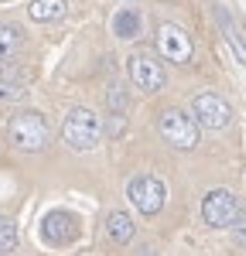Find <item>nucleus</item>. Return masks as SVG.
I'll list each match as a JSON object with an SVG mask.
<instances>
[{
	"mask_svg": "<svg viewBox=\"0 0 246 256\" xmlns=\"http://www.w3.org/2000/svg\"><path fill=\"white\" fill-rule=\"evenodd\" d=\"M65 10H68V4H65V0H34V4L28 7L31 20H38V24L62 20V18H65Z\"/></svg>",
	"mask_w": 246,
	"mask_h": 256,
	"instance_id": "13",
	"label": "nucleus"
},
{
	"mask_svg": "<svg viewBox=\"0 0 246 256\" xmlns=\"http://www.w3.org/2000/svg\"><path fill=\"white\" fill-rule=\"evenodd\" d=\"M192 116L198 126H208V130H226L229 123H232V110H229V102L222 96H216V92H202V96H195L192 102Z\"/></svg>",
	"mask_w": 246,
	"mask_h": 256,
	"instance_id": "8",
	"label": "nucleus"
},
{
	"mask_svg": "<svg viewBox=\"0 0 246 256\" xmlns=\"http://www.w3.org/2000/svg\"><path fill=\"white\" fill-rule=\"evenodd\" d=\"M219 24H222V34H226V41L232 44L236 58L246 65V44H243V38H240V31H236V24L229 20V10H226V7H219Z\"/></svg>",
	"mask_w": 246,
	"mask_h": 256,
	"instance_id": "14",
	"label": "nucleus"
},
{
	"mask_svg": "<svg viewBox=\"0 0 246 256\" xmlns=\"http://www.w3.org/2000/svg\"><path fill=\"white\" fill-rule=\"evenodd\" d=\"M24 52V31L18 24H0V62H14Z\"/></svg>",
	"mask_w": 246,
	"mask_h": 256,
	"instance_id": "9",
	"label": "nucleus"
},
{
	"mask_svg": "<svg viewBox=\"0 0 246 256\" xmlns=\"http://www.w3.org/2000/svg\"><path fill=\"white\" fill-rule=\"evenodd\" d=\"M229 229H232V242L246 250V212H240V216H236V222H232Z\"/></svg>",
	"mask_w": 246,
	"mask_h": 256,
	"instance_id": "16",
	"label": "nucleus"
},
{
	"mask_svg": "<svg viewBox=\"0 0 246 256\" xmlns=\"http://www.w3.org/2000/svg\"><path fill=\"white\" fill-rule=\"evenodd\" d=\"M158 130L174 150H195L198 147V123L184 110H164L158 120Z\"/></svg>",
	"mask_w": 246,
	"mask_h": 256,
	"instance_id": "3",
	"label": "nucleus"
},
{
	"mask_svg": "<svg viewBox=\"0 0 246 256\" xmlns=\"http://www.w3.org/2000/svg\"><path fill=\"white\" fill-rule=\"evenodd\" d=\"M240 216V202L232 192H226V188H216V192H208L202 202V218L205 226H212V229H229L232 222Z\"/></svg>",
	"mask_w": 246,
	"mask_h": 256,
	"instance_id": "5",
	"label": "nucleus"
},
{
	"mask_svg": "<svg viewBox=\"0 0 246 256\" xmlns=\"http://www.w3.org/2000/svg\"><path fill=\"white\" fill-rule=\"evenodd\" d=\"M154 44H158V55H161V58L178 62V65L192 62V55H195L192 38L184 34L178 24H161V28H158V34H154Z\"/></svg>",
	"mask_w": 246,
	"mask_h": 256,
	"instance_id": "6",
	"label": "nucleus"
},
{
	"mask_svg": "<svg viewBox=\"0 0 246 256\" xmlns=\"http://www.w3.org/2000/svg\"><path fill=\"white\" fill-rule=\"evenodd\" d=\"M126 198L134 202V208H140V216H158L168 202V188L161 178L154 174H137L126 184Z\"/></svg>",
	"mask_w": 246,
	"mask_h": 256,
	"instance_id": "4",
	"label": "nucleus"
},
{
	"mask_svg": "<svg viewBox=\"0 0 246 256\" xmlns=\"http://www.w3.org/2000/svg\"><path fill=\"white\" fill-rule=\"evenodd\" d=\"M126 72H130V82H134L140 92H161L164 82H168L164 65L154 58V55H144V52L126 62Z\"/></svg>",
	"mask_w": 246,
	"mask_h": 256,
	"instance_id": "7",
	"label": "nucleus"
},
{
	"mask_svg": "<svg viewBox=\"0 0 246 256\" xmlns=\"http://www.w3.org/2000/svg\"><path fill=\"white\" fill-rule=\"evenodd\" d=\"M62 140L72 147V150H96L102 140V120L92 113V110H72L65 116V126H62Z\"/></svg>",
	"mask_w": 246,
	"mask_h": 256,
	"instance_id": "1",
	"label": "nucleus"
},
{
	"mask_svg": "<svg viewBox=\"0 0 246 256\" xmlns=\"http://www.w3.org/2000/svg\"><path fill=\"white\" fill-rule=\"evenodd\" d=\"M140 256H158V250H144V253Z\"/></svg>",
	"mask_w": 246,
	"mask_h": 256,
	"instance_id": "18",
	"label": "nucleus"
},
{
	"mask_svg": "<svg viewBox=\"0 0 246 256\" xmlns=\"http://www.w3.org/2000/svg\"><path fill=\"white\" fill-rule=\"evenodd\" d=\"M140 28H144V20L137 10H116L113 14V34L120 41H134L140 34Z\"/></svg>",
	"mask_w": 246,
	"mask_h": 256,
	"instance_id": "11",
	"label": "nucleus"
},
{
	"mask_svg": "<svg viewBox=\"0 0 246 256\" xmlns=\"http://www.w3.org/2000/svg\"><path fill=\"white\" fill-rule=\"evenodd\" d=\"M106 102H110V110H116L113 116H120L123 110H126V96H123V89H120V86H113V92L106 96Z\"/></svg>",
	"mask_w": 246,
	"mask_h": 256,
	"instance_id": "17",
	"label": "nucleus"
},
{
	"mask_svg": "<svg viewBox=\"0 0 246 256\" xmlns=\"http://www.w3.org/2000/svg\"><path fill=\"white\" fill-rule=\"evenodd\" d=\"M18 250V226H14V218L0 216V256H10Z\"/></svg>",
	"mask_w": 246,
	"mask_h": 256,
	"instance_id": "15",
	"label": "nucleus"
},
{
	"mask_svg": "<svg viewBox=\"0 0 246 256\" xmlns=\"http://www.w3.org/2000/svg\"><path fill=\"white\" fill-rule=\"evenodd\" d=\"M24 82H28L24 72L4 68V72H0V102H18V99H24V96H28Z\"/></svg>",
	"mask_w": 246,
	"mask_h": 256,
	"instance_id": "10",
	"label": "nucleus"
},
{
	"mask_svg": "<svg viewBox=\"0 0 246 256\" xmlns=\"http://www.w3.org/2000/svg\"><path fill=\"white\" fill-rule=\"evenodd\" d=\"M7 137H10V144H14L18 150H24V154H38V150H44V147H48L52 130H48L44 116L31 110V113H18V116L10 120Z\"/></svg>",
	"mask_w": 246,
	"mask_h": 256,
	"instance_id": "2",
	"label": "nucleus"
},
{
	"mask_svg": "<svg viewBox=\"0 0 246 256\" xmlns=\"http://www.w3.org/2000/svg\"><path fill=\"white\" fill-rule=\"evenodd\" d=\"M134 232H137V226H134V218L126 216V212H110V218H106V236L113 239V242H130L134 239Z\"/></svg>",
	"mask_w": 246,
	"mask_h": 256,
	"instance_id": "12",
	"label": "nucleus"
}]
</instances>
